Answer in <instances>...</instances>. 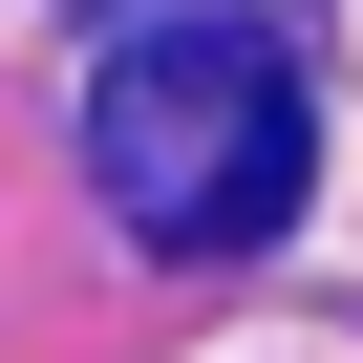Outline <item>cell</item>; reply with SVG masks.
Here are the masks:
<instances>
[{
	"label": "cell",
	"instance_id": "obj_1",
	"mask_svg": "<svg viewBox=\"0 0 363 363\" xmlns=\"http://www.w3.org/2000/svg\"><path fill=\"white\" fill-rule=\"evenodd\" d=\"M86 171H107V214L150 257H257L299 214V171H320V107L257 22H150L86 86Z\"/></svg>",
	"mask_w": 363,
	"mask_h": 363
}]
</instances>
